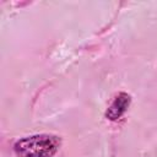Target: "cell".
Segmentation results:
<instances>
[{"label":"cell","mask_w":157,"mask_h":157,"mask_svg":"<svg viewBox=\"0 0 157 157\" xmlns=\"http://www.w3.org/2000/svg\"><path fill=\"white\" fill-rule=\"evenodd\" d=\"M61 146V139L53 134H36L13 144L17 157H53Z\"/></svg>","instance_id":"cell-1"},{"label":"cell","mask_w":157,"mask_h":157,"mask_svg":"<svg viewBox=\"0 0 157 157\" xmlns=\"http://www.w3.org/2000/svg\"><path fill=\"white\" fill-rule=\"evenodd\" d=\"M130 103H131V96L126 92H119L114 97V99L112 101L109 107L107 108L104 117L112 121L120 119L125 114V112L129 109Z\"/></svg>","instance_id":"cell-2"}]
</instances>
